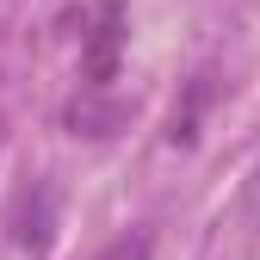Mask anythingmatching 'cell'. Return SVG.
I'll return each mask as SVG.
<instances>
[{
    "label": "cell",
    "instance_id": "6da1fadb",
    "mask_svg": "<svg viewBox=\"0 0 260 260\" xmlns=\"http://www.w3.org/2000/svg\"><path fill=\"white\" fill-rule=\"evenodd\" d=\"M118 56H124V7L106 0L93 13V25L81 31V93H112Z\"/></svg>",
    "mask_w": 260,
    "mask_h": 260
},
{
    "label": "cell",
    "instance_id": "7a4b0ae2",
    "mask_svg": "<svg viewBox=\"0 0 260 260\" xmlns=\"http://www.w3.org/2000/svg\"><path fill=\"white\" fill-rule=\"evenodd\" d=\"M205 106H211V81L199 75V81H186V100H180L174 118H168V143H174V149H192V143H199V118H205Z\"/></svg>",
    "mask_w": 260,
    "mask_h": 260
},
{
    "label": "cell",
    "instance_id": "3957f363",
    "mask_svg": "<svg viewBox=\"0 0 260 260\" xmlns=\"http://www.w3.org/2000/svg\"><path fill=\"white\" fill-rule=\"evenodd\" d=\"M118 118H124V106L106 100V93H81V100L69 106V130H75V137H112Z\"/></svg>",
    "mask_w": 260,
    "mask_h": 260
},
{
    "label": "cell",
    "instance_id": "277c9868",
    "mask_svg": "<svg viewBox=\"0 0 260 260\" xmlns=\"http://www.w3.org/2000/svg\"><path fill=\"white\" fill-rule=\"evenodd\" d=\"M100 260H149V236H124V242H112Z\"/></svg>",
    "mask_w": 260,
    "mask_h": 260
}]
</instances>
